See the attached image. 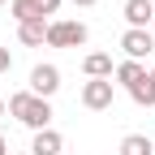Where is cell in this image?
<instances>
[{"label":"cell","instance_id":"obj_20","mask_svg":"<svg viewBox=\"0 0 155 155\" xmlns=\"http://www.w3.org/2000/svg\"><path fill=\"white\" fill-rule=\"evenodd\" d=\"M17 155H30V151H17Z\"/></svg>","mask_w":155,"mask_h":155},{"label":"cell","instance_id":"obj_7","mask_svg":"<svg viewBox=\"0 0 155 155\" xmlns=\"http://www.w3.org/2000/svg\"><path fill=\"white\" fill-rule=\"evenodd\" d=\"M17 39H22L26 48H43L48 43V17H30V22L17 26Z\"/></svg>","mask_w":155,"mask_h":155},{"label":"cell","instance_id":"obj_4","mask_svg":"<svg viewBox=\"0 0 155 155\" xmlns=\"http://www.w3.org/2000/svg\"><path fill=\"white\" fill-rule=\"evenodd\" d=\"M56 91H61V69H56V65H35L30 69V95L52 99Z\"/></svg>","mask_w":155,"mask_h":155},{"label":"cell","instance_id":"obj_8","mask_svg":"<svg viewBox=\"0 0 155 155\" xmlns=\"http://www.w3.org/2000/svg\"><path fill=\"white\" fill-rule=\"evenodd\" d=\"M30 155H65V138L56 129H39L30 142Z\"/></svg>","mask_w":155,"mask_h":155},{"label":"cell","instance_id":"obj_17","mask_svg":"<svg viewBox=\"0 0 155 155\" xmlns=\"http://www.w3.org/2000/svg\"><path fill=\"white\" fill-rule=\"evenodd\" d=\"M0 155H9V142H5V138H0Z\"/></svg>","mask_w":155,"mask_h":155},{"label":"cell","instance_id":"obj_13","mask_svg":"<svg viewBox=\"0 0 155 155\" xmlns=\"http://www.w3.org/2000/svg\"><path fill=\"white\" fill-rule=\"evenodd\" d=\"M129 99H134V104H142V108H151V104H155V82H151V73L142 78L138 86H129Z\"/></svg>","mask_w":155,"mask_h":155},{"label":"cell","instance_id":"obj_15","mask_svg":"<svg viewBox=\"0 0 155 155\" xmlns=\"http://www.w3.org/2000/svg\"><path fill=\"white\" fill-rule=\"evenodd\" d=\"M13 69V56H9V48H0V73H9Z\"/></svg>","mask_w":155,"mask_h":155},{"label":"cell","instance_id":"obj_3","mask_svg":"<svg viewBox=\"0 0 155 155\" xmlns=\"http://www.w3.org/2000/svg\"><path fill=\"white\" fill-rule=\"evenodd\" d=\"M112 99H116L112 78H91V82L82 86V108H91V112H104V108H112Z\"/></svg>","mask_w":155,"mask_h":155},{"label":"cell","instance_id":"obj_23","mask_svg":"<svg viewBox=\"0 0 155 155\" xmlns=\"http://www.w3.org/2000/svg\"><path fill=\"white\" fill-rule=\"evenodd\" d=\"M151 5H155V0H151Z\"/></svg>","mask_w":155,"mask_h":155},{"label":"cell","instance_id":"obj_5","mask_svg":"<svg viewBox=\"0 0 155 155\" xmlns=\"http://www.w3.org/2000/svg\"><path fill=\"white\" fill-rule=\"evenodd\" d=\"M121 48H125V61H142L147 52H155V35L151 30H125Z\"/></svg>","mask_w":155,"mask_h":155},{"label":"cell","instance_id":"obj_19","mask_svg":"<svg viewBox=\"0 0 155 155\" xmlns=\"http://www.w3.org/2000/svg\"><path fill=\"white\" fill-rule=\"evenodd\" d=\"M151 82H155V69H151Z\"/></svg>","mask_w":155,"mask_h":155},{"label":"cell","instance_id":"obj_10","mask_svg":"<svg viewBox=\"0 0 155 155\" xmlns=\"http://www.w3.org/2000/svg\"><path fill=\"white\" fill-rule=\"evenodd\" d=\"M82 69H86V78H112V56H104V52H91L86 61H82Z\"/></svg>","mask_w":155,"mask_h":155},{"label":"cell","instance_id":"obj_16","mask_svg":"<svg viewBox=\"0 0 155 155\" xmlns=\"http://www.w3.org/2000/svg\"><path fill=\"white\" fill-rule=\"evenodd\" d=\"M73 5H82V9H91V5H99V0H73Z\"/></svg>","mask_w":155,"mask_h":155},{"label":"cell","instance_id":"obj_11","mask_svg":"<svg viewBox=\"0 0 155 155\" xmlns=\"http://www.w3.org/2000/svg\"><path fill=\"white\" fill-rule=\"evenodd\" d=\"M151 151H155V142L147 134H125L121 138V155H151Z\"/></svg>","mask_w":155,"mask_h":155},{"label":"cell","instance_id":"obj_9","mask_svg":"<svg viewBox=\"0 0 155 155\" xmlns=\"http://www.w3.org/2000/svg\"><path fill=\"white\" fill-rule=\"evenodd\" d=\"M112 73H116V82H121L125 91H129V86H138L142 78H147V69H142V61H121V65H116Z\"/></svg>","mask_w":155,"mask_h":155},{"label":"cell","instance_id":"obj_21","mask_svg":"<svg viewBox=\"0 0 155 155\" xmlns=\"http://www.w3.org/2000/svg\"><path fill=\"white\" fill-rule=\"evenodd\" d=\"M151 35H155V22H151Z\"/></svg>","mask_w":155,"mask_h":155},{"label":"cell","instance_id":"obj_14","mask_svg":"<svg viewBox=\"0 0 155 155\" xmlns=\"http://www.w3.org/2000/svg\"><path fill=\"white\" fill-rule=\"evenodd\" d=\"M35 5H39V13L48 17V13H56V9H61V0H35Z\"/></svg>","mask_w":155,"mask_h":155},{"label":"cell","instance_id":"obj_18","mask_svg":"<svg viewBox=\"0 0 155 155\" xmlns=\"http://www.w3.org/2000/svg\"><path fill=\"white\" fill-rule=\"evenodd\" d=\"M5 108H9V104H5V99H0V116H5Z\"/></svg>","mask_w":155,"mask_h":155},{"label":"cell","instance_id":"obj_1","mask_svg":"<svg viewBox=\"0 0 155 155\" xmlns=\"http://www.w3.org/2000/svg\"><path fill=\"white\" fill-rule=\"evenodd\" d=\"M9 112L22 121L26 129H52V104L48 99H39V95H30V91H17V95H9Z\"/></svg>","mask_w":155,"mask_h":155},{"label":"cell","instance_id":"obj_24","mask_svg":"<svg viewBox=\"0 0 155 155\" xmlns=\"http://www.w3.org/2000/svg\"><path fill=\"white\" fill-rule=\"evenodd\" d=\"M151 155H155V151H151Z\"/></svg>","mask_w":155,"mask_h":155},{"label":"cell","instance_id":"obj_12","mask_svg":"<svg viewBox=\"0 0 155 155\" xmlns=\"http://www.w3.org/2000/svg\"><path fill=\"white\" fill-rule=\"evenodd\" d=\"M9 13H13V22H17V26H22V22H30V17H43L35 0H9Z\"/></svg>","mask_w":155,"mask_h":155},{"label":"cell","instance_id":"obj_22","mask_svg":"<svg viewBox=\"0 0 155 155\" xmlns=\"http://www.w3.org/2000/svg\"><path fill=\"white\" fill-rule=\"evenodd\" d=\"M0 5H9V0H0Z\"/></svg>","mask_w":155,"mask_h":155},{"label":"cell","instance_id":"obj_2","mask_svg":"<svg viewBox=\"0 0 155 155\" xmlns=\"http://www.w3.org/2000/svg\"><path fill=\"white\" fill-rule=\"evenodd\" d=\"M86 26L82 22H48V48H82Z\"/></svg>","mask_w":155,"mask_h":155},{"label":"cell","instance_id":"obj_6","mask_svg":"<svg viewBox=\"0 0 155 155\" xmlns=\"http://www.w3.org/2000/svg\"><path fill=\"white\" fill-rule=\"evenodd\" d=\"M125 22H129V30H151L155 5L151 0H125Z\"/></svg>","mask_w":155,"mask_h":155}]
</instances>
